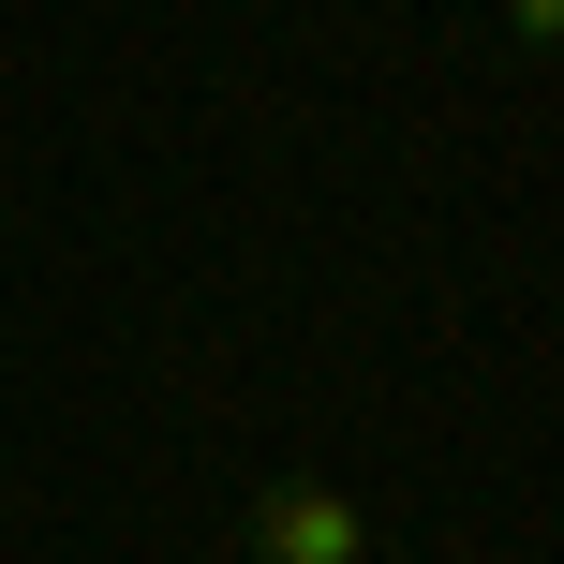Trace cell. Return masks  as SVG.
<instances>
[{"label":"cell","instance_id":"6da1fadb","mask_svg":"<svg viewBox=\"0 0 564 564\" xmlns=\"http://www.w3.org/2000/svg\"><path fill=\"white\" fill-rule=\"evenodd\" d=\"M238 564H371V520H357V490H327V476H253V506H238Z\"/></svg>","mask_w":564,"mask_h":564},{"label":"cell","instance_id":"7a4b0ae2","mask_svg":"<svg viewBox=\"0 0 564 564\" xmlns=\"http://www.w3.org/2000/svg\"><path fill=\"white\" fill-rule=\"evenodd\" d=\"M506 45H520V59H550V45H564V0H506Z\"/></svg>","mask_w":564,"mask_h":564}]
</instances>
